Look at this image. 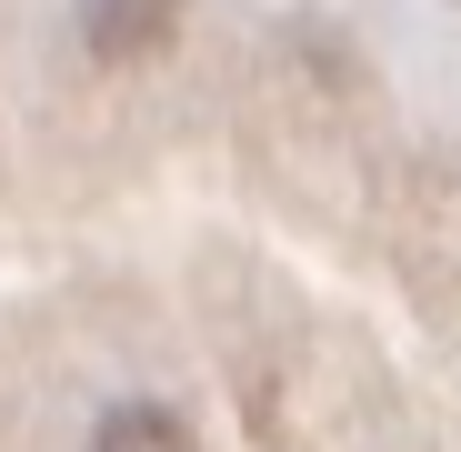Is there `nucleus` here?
<instances>
[{
	"instance_id": "nucleus-1",
	"label": "nucleus",
	"mask_w": 461,
	"mask_h": 452,
	"mask_svg": "<svg viewBox=\"0 0 461 452\" xmlns=\"http://www.w3.org/2000/svg\"><path fill=\"white\" fill-rule=\"evenodd\" d=\"M181 21V0H91V51L101 60H140V51H161Z\"/></svg>"
},
{
	"instance_id": "nucleus-2",
	"label": "nucleus",
	"mask_w": 461,
	"mask_h": 452,
	"mask_svg": "<svg viewBox=\"0 0 461 452\" xmlns=\"http://www.w3.org/2000/svg\"><path fill=\"white\" fill-rule=\"evenodd\" d=\"M91 452H191V422L161 412V402H121V412H101Z\"/></svg>"
}]
</instances>
